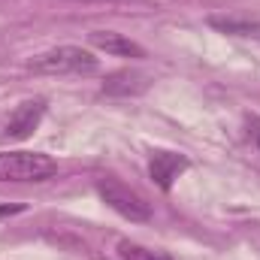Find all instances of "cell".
Instances as JSON below:
<instances>
[{
  "mask_svg": "<svg viewBox=\"0 0 260 260\" xmlns=\"http://www.w3.org/2000/svg\"><path fill=\"white\" fill-rule=\"evenodd\" d=\"M30 70L46 76H85L97 70V58L82 46H58L30 58Z\"/></svg>",
  "mask_w": 260,
  "mask_h": 260,
  "instance_id": "cell-1",
  "label": "cell"
},
{
  "mask_svg": "<svg viewBox=\"0 0 260 260\" xmlns=\"http://www.w3.org/2000/svg\"><path fill=\"white\" fill-rule=\"evenodd\" d=\"M58 164L43 151H0V182H43Z\"/></svg>",
  "mask_w": 260,
  "mask_h": 260,
  "instance_id": "cell-2",
  "label": "cell"
},
{
  "mask_svg": "<svg viewBox=\"0 0 260 260\" xmlns=\"http://www.w3.org/2000/svg\"><path fill=\"white\" fill-rule=\"evenodd\" d=\"M97 194L103 197V203H106L109 209H115V212H118L121 218H127V221H136V224L151 221L148 203L136 194V191H130L121 182H115V179H100V182H97Z\"/></svg>",
  "mask_w": 260,
  "mask_h": 260,
  "instance_id": "cell-3",
  "label": "cell"
},
{
  "mask_svg": "<svg viewBox=\"0 0 260 260\" xmlns=\"http://www.w3.org/2000/svg\"><path fill=\"white\" fill-rule=\"evenodd\" d=\"M188 170V157L182 154H173V151H154L151 160H148V176L151 182L160 188V191H170L173 182Z\"/></svg>",
  "mask_w": 260,
  "mask_h": 260,
  "instance_id": "cell-4",
  "label": "cell"
},
{
  "mask_svg": "<svg viewBox=\"0 0 260 260\" xmlns=\"http://www.w3.org/2000/svg\"><path fill=\"white\" fill-rule=\"evenodd\" d=\"M43 112H46V100H24V103L9 115V121H6V136H9V139H27V136L37 130Z\"/></svg>",
  "mask_w": 260,
  "mask_h": 260,
  "instance_id": "cell-5",
  "label": "cell"
},
{
  "mask_svg": "<svg viewBox=\"0 0 260 260\" xmlns=\"http://www.w3.org/2000/svg\"><path fill=\"white\" fill-rule=\"evenodd\" d=\"M88 43L106 55H115V58H145V49L139 43H133L124 34H115V30H91Z\"/></svg>",
  "mask_w": 260,
  "mask_h": 260,
  "instance_id": "cell-6",
  "label": "cell"
},
{
  "mask_svg": "<svg viewBox=\"0 0 260 260\" xmlns=\"http://www.w3.org/2000/svg\"><path fill=\"white\" fill-rule=\"evenodd\" d=\"M145 88H148V76H142V73H133V70L112 73V76L103 82V94H118V97L142 94Z\"/></svg>",
  "mask_w": 260,
  "mask_h": 260,
  "instance_id": "cell-7",
  "label": "cell"
},
{
  "mask_svg": "<svg viewBox=\"0 0 260 260\" xmlns=\"http://www.w3.org/2000/svg\"><path fill=\"white\" fill-rule=\"evenodd\" d=\"M209 24L221 34H236V37H260V21H251V18H221V15H212Z\"/></svg>",
  "mask_w": 260,
  "mask_h": 260,
  "instance_id": "cell-8",
  "label": "cell"
},
{
  "mask_svg": "<svg viewBox=\"0 0 260 260\" xmlns=\"http://www.w3.org/2000/svg\"><path fill=\"white\" fill-rule=\"evenodd\" d=\"M118 257L121 260H173L167 251H157V248H145L139 242H118Z\"/></svg>",
  "mask_w": 260,
  "mask_h": 260,
  "instance_id": "cell-9",
  "label": "cell"
},
{
  "mask_svg": "<svg viewBox=\"0 0 260 260\" xmlns=\"http://www.w3.org/2000/svg\"><path fill=\"white\" fill-rule=\"evenodd\" d=\"M251 136H254V142H257V148H260V118H251Z\"/></svg>",
  "mask_w": 260,
  "mask_h": 260,
  "instance_id": "cell-10",
  "label": "cell"
}]
</instances>
